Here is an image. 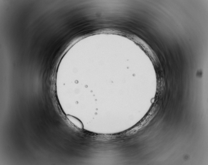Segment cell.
Wrapping results in <instances>:
<instances>
[{"instance_id":"6da1fadb","label":"cell","mask_w":208,"mask_h":165,"mask_svg":"<svg viewBox=\"0 0 208 165\" xmlns=\"http://www.w3.org/2000/svg\"><path fill=\"white\" fill-rule=\"evenodd\" d=\"M66 116L69 120L74 125L80 129H83V124L80 120L75 117L70 116V115H68Z\"/></svg>"}]
</instances>
